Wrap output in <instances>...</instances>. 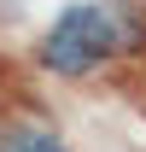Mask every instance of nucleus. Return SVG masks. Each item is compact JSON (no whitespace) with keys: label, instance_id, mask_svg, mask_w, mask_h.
Returning a JSON list of instances; mask_svg holds the SVG:
<instances>
[{"label":"nucleus","instance_id":"4","mask_svg":"<svg viewBox=\"0 0 146 152\" xmlns=\"http://www.w3.org/2000/svg\"><path fill=\"white\" fill-rule=\"evenodd\" d=\"M117 88H123V94H128V99H134V105L146 111V64H134V70H128L123 82H117Z\"/></svg>","mask_w":146,"mask_h":152},{"label":"nucleus","instance_id":"3","mask_svg":"<svg viewBox=\"0 0 146 152\" xmlns=\"http://www.w3.org/2000/svg\"><path fill=\"white\" fill-rule=\"evenodd\" d=\"M12 105H29V94H23V82H18V64L0 53V123H12Z\"/></svg>","mask_w":146,"mask_h":152},{"label":"nucleus","instance_id":"1","mask_svg":"<svg viewBox=\"0 0 146 152\" xmlns=\"http://www.w3.org/2000/svg\"><path fill=\"white\" fill-rule=\"evenodd\" d=\"M117 58L146 64V6L140 0H70L35 47V64L64 76V82H82Z\"/></svg>","mask_w":146,"mask_h":152},{"label":"nucleus","instance_id":"2","mask_svg":"<svg viewBox=\"0 0 146 152\" xmlns=\"http://www.w3.org/2000/svg\"><path fill=\"white\" fill-rule=\"evenodd\" d=\"M0 152H70V146H64L53 129H41V123H23V117H12V123H0Z\"/></svg>","mask_w":146,"mask_h":152}]
</instances>
